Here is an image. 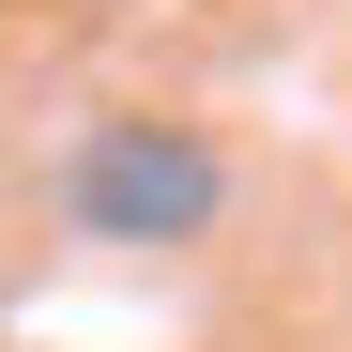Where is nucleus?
Here are the masks:
<instances>
[{"instance_id": "obj_1", "label": "nucleus", "mask_w": 352, "mask_h": 352, "mask_svg": "<svg viewBox=\"0 0 352 352\" xmlns=\"http://www.w3.org/2000/svg\"><path fill=\"white\" fill-rule=\"evenodd\" d=\"M214 199H230V168L168 123H107L77 153V230L92 245H184V230H214Z\"/></svg>"}]
</instances>
